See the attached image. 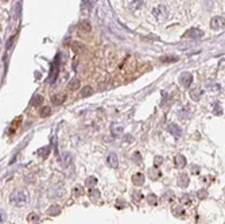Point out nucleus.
I'll list each match as a JSON object with an SVG mask.
<instances>
[{"mask_svg":"<svg viewBox=\"0 0 225 224\" xmlns=\"http://www.w3.org/2000/svg\"><path fill=\"white\" fill-rule=\"evenodd\" d=\"M96 184H97V178L96 177H89V178H86V181H85V185H86L88 188H94L96 186Z\"/></svg>","mask_w":225,"mask_h":224,"instance_id":"obj_25","label":"nucleus"},{"mask_svg":"<svg viewBox=\"0 0 225 224\" xmlns=\"http://www.w3.org/2000/svg\"><path fill=\"white\" fill-rule=\"evenodd\" d=\"M174 199H175V195H174V192H171V190H167L163 195V201H166V203H170V201H173Z\"/></svg>","mask_w":225,"mask_h":224,"instance_id":"obj_22","label":"nucleus"},{"mask_svg":"<svg viewBox=\"0 0 225 224\" xmlns=\"http://www.w3.org/2000/svg\"><path fill=\"white\" fill-rule=\"evenodd\" d=\"M132 197L135 199V201H139L140 199H143L142 193H140V192H138V190H136V192H133V193H132Z\"/></svg>","mask_w":225,"mask_h":224,"instance_id":"obj_35","label":"nucleus"},{"mask_svg":"<svg viewBox=\"0 0 225 224\" xmlns=\"http://www.w3.org/2000/svg\"><path fill=\"white\" fill-rule=\"evenodd\" d=\"M162 162H163V157H160V155H156L155 158H154V166H156V168H158V166H159V165H160Z\"/></svg>","mask_w":225,"mask_h":224,"instance_id":"obj_33","label":"nucleus"},{"mask_svg":"<svg viewBox=\"0 0 225 224\" xmlns=\"http://www.w3.org/2000/svg\"><path fill=\"white\" fill-rule=\"evenodd\" d=\"M213 114H214V115H221V114H222V109H221V107H217V105H216V107H214V111H213Z\"/></svg>","mask_w":225,"mask_h":224,"instance_id":"obj_38","label":"nucleus"},{"mask_svg":"<svg viewBox=\"0 0 225 224\" xmlns=\"http://www.w3.org/2000/svg\"><path fill=\"white\" fill-rule=\"evenodd\" d=\"M47 213L50 215V216H57V215L61 213V208L58 207V205H51V207L47 209Z\"/></svg>","mask_w":225,"mask_h":224,"instance_id":"obj_18","label":"nucleus"},{"mask_svg":"<svg viewBox=\"0 0 225 224\" xmlns=\"http://www.w3.org/2000/svg\"><path fill=\"white\" fill-rule=\"evenodd\" d=\"M173 215L175 217H183L186 215V211L182 207H175V208H173Z\"/></svg>","mask_w":225,"mask_h":224,"instance_id":"obj_17","label":"nucleus"},{"mask_svg":"<svg viewBox=\"0 0 225 224\" xmlns=\"http://www.w3.org/2000/svg\"><path fill=\"white\" fill-rule=\"evenodd\" d=\"M143 3H144V0H131L132 8H135V10H139V8H142V7H143Z\"/></svg>","mask_w":225,"mask_h":224,"instance_id":"obj_30","label":"nucleus"},{"mask_svg":"<svg viewBox=\"0 0 225 224\" xmlns=\"http://www.w3.org/2000/svg\"><path fill=\"white\" fill-rule=\"evenodd\" d=\"M148 176H150V178H152V180H158V178L162 177V173H160V170L154 166V168H151L150 170H148Z\"/></svg>","mask_w":225,"mask_h":224,"instance_id":"obj_13","label":"nucleus"},{"mask_svg":"<svg viewBox=\"0 0 225 224\" xmlns=\"http://www.w3.org/2000/svg\"><path fill=\"white\" fill-rule=\"evenodd\" d=\"M12 41H13V38H11V39H10V41H8V42H7V47H8V49H10V46H11V43H12Z\"/></svg>","mask_w":225,"mask_h":224,"instance_id":"obj_42","label":"nucleus"},{"mask_svg":"<svg viewBox=\"0 0 225 224\" xmlns=\"http://www.w3.org/2000/svg\"><path fill=\"white\" fill-rule=\"evenodd\" d=\"M197 195H198L200 199H206V196H208V192H206L205 189H202V190H200Z\"/></svg>","mask_w":225,"mask_h":224,"instance_id":"obj_37","label":"nucleus"},{"mask_svg":"<svg viewBox=\"0 0 225 224\" xmlns=\"http://www.w3.org/2000/svg\"><path fill=\"white\" fill-rule=\"evenodd\" d=\"M61 162H62V166L67 168L69 165H71V162H73V155H71L70 153H65L64 155H62Z\"/></svg>","mask_w":225,"mask_h":224,"instance_id":"obj_12","label":"nucleus"},{"mask_svg":"<svg viewBox=\"0 0 225 224\" xmlns=\"http://www.w3.org/2000/svg\"><path fill=\"white\" fill-rule=\"evenodd\" d=\"M167 131L171 134V135H174L175 138H179L182 135V128L178 126V124H175V123H171V124H169V127H167Z\"/></svg>","mask_w":225,"mask_h":224,"instance_id":"obj_6","label":"nucleus"},{"mask_svg":"<svg viewBox=\"0 0 225 224\" xmlns=\"http://www.w3.org/2000/svg\"><path fill=\"white\" fill-rule=\"evenodd\" d=\"M80 31H84V33H89L91 31V23L89 22H82V23L80 24Z\"/></svg>","mask_w":225,"mask_h":224,"instance_id":"obj_28","label":"nucleus"},{"mask_svg":"<svg viewBox=\"0 0 225 224\" xmlns=\"http://www.w3.org/2000/svg\"><path fill=\"white\" fill-rule=\"evenodd\" d=\"M39 115L42 116V118H46V116H50L51 115V108L50 107H42L39 111Z\"/></svg>","mask_w":225,"mask_h":224,"instance_id":"obj_24","label":"nucleus"},{"mask_svg":"<svg viewBox=\"0 0 225 224\" xmlns=\"http://www.w3.org/2000/svg\"><path fill=\"white\" fill-rule=\"evenodd\" d=\"M125 205H127V204H125L124 200H120V199H119L118 201H116V208H119V209H120V208H124Z\"/></svg>","mask_w":225,"mask_h":224,"instance_id":"obj_34","label":"nucleus"},{"mask_svg":"<svg viewBox=\"0 0 225 224\" xmlns=\"http://www.w3.org/2000/svg\"><path fill=\"white\" fill-rule=\"evenodd\" d=\"M179 83H181L182 87L185 88H189L193 83V76L191 73H189V72H183V73L179 76Z\"/></svg>","mask_w":225,"mask_h":224,"instance_id":"obj_4","label":"nucleus"},{"mask_svg":"<svg viewBox=\"0 0 225 224\" xmlns=\"http://www.w3.org/2000/svg\"><path fill=\"white\" fill-rule=\"evenodd\" d=\"M181 201H182L183 204H190V196H189V195H183Z\"/></svg>","mask_w":225,"mask_h":224,"instance_id":"obj_36","label":"nucleus"},{"mask_svg":"<svg viewBox=\"0 0 225 224\" xmlns=\"http://www.w3.org/2000/svg\"><path fill=\"white\" fill-rule=\"evenodd\" d=\"M191 173L193 174H198L200 173V168L197 166V165H193V166H191Z\"/></svg>","mask_w":225,"mask_h":224,"instance_id":"obj_39","label":"nucleus"},{"mask_svg":"<svg viewBox=\"0 0 225 224\" xmlns=\"http://www.w3.org/2000/svg\"><path fill=\"white\" fill-rule=\"evenodd\" d=\"M189 177H187V174H185V173H182V174H179L178 176V180H177V185L179 186V188H186L187 185H189Z\"/></svg>","mask_w":225,"mask_h":224,"instance_id":"obj_9","label":"nucleus"},{"mask_svg":"<svg viewBox=\"0 0 225 224\" xmlns=\"http://www.w3.org/2000/svg\"><path fill=\"white\" fill-rule=\"evenodd\" d=\"M225 26V18L222 16H214L212 20H210V27L213 30H221Z\"/></svg>","mask_w":225,"mask_h":224,"instance_id":"obj_5","label":"nucleus"},{"mask_svg":"<svg viewBox=\"0 0 225 224\" xmlns=\"http://www.w3.org/2000/svg\"><path fill=\"white\" fill-rule=\"evenodd\" d=\"M152 15H154L155 19L159 20V22L166 20V19H167V7H166V6L155 7L154 10H152Z\"/></svg>","mask_w":225,"mask_h":224,"instance_id":"obj_2","label":"nucleus"},{"mask_svg":"<svg viewBox=\"0 0 225 224\" xmlns=\"http://www.w3.org/2000/svg\"><path fill=\"white\" fill-rule=\"evenodd\" d=\"M65 100H66V95H65V93H58V95H54L51 97V101H53L54 105H61Z\"/></svg>","mask_w":225,"mask_h":224,"instance_id":"obj_11","label":"nucleus"},{"mask_svg":"<svg viewBox=\"0 0 225 224\" xmlns=\"http://www.w3.org/2000/svg\"><path fill=\"white\" fill-rule=\"evenodd\" d=\"M2 2H3V3H7V2H8V0H2Z\"/></svg>","mask_w":225,"mask_h":224,"instance_id":"obj_43","label":"nucleus"},{"mask_svg":"<svg viewBox=\"0 0 225 224\" xmlns=\"http://www.w3.org/2000/svg\"><path fill=\"white\" fill-rule=\"evenodd\" d=\"M183 37L185 38H191V39H200L204 37V31L197 29V27H193L190 30H187L185 34H183Z\"/></svg>","mask_w":225,"mask_h":224,"instance_id":"obj_3","label":"nucleus"},{"mask_svg":"<svg viewBox=\"0 0 225 224\" xmlns=\"http://www.w3.org/2000/svg\"><path fill=\"white\" fill-rule=\"evenodd\" d=\"M73 195H74V197H81L84 195V189H82V186H76L74 189H73Z\"/></svg>","mask_w":225,"mask_h":224,"instance_id":"obj_31","label":"nucleus"},{"mask_svg":"<svg viewBox=\"0 0 225 224\" xmlns=\"http://www.w3.org/2000/svg\"><path fill=\"white\" fill-rule=\"evenodd\" d=\"M124 141H125V142H131V141H132V136H129V135H127V136H125V138H124Z\"/></svg>","mask_w":225,"mask_h":224,"instance_id":"obj_41","label":"nucleus"},{"mask_svg":"<svg viewBox=\"0 0 225 224\" xmlns=\"http://www.w3.org/2000/svg\"><path fill=\"white\" fill-rule=\"evenodd\" d=\"M174 163L177 168L182 169V168L186 166V158L182 154H178V155H175V158H174Z\"/></svg>","mask_w":225,"mask_h":224,"instance_id":"obj_10","label":"nucleus"},{"mask_svg":"<svg viewBox=\"0 0 225 224\" xmlns=\"http://www.w3.org/2000/svg\"><path fill=\"white\" fill-rule=\"evenodd\" d=\"M49 154H50V146L42 147V149H39V150H38V155H40L42 158H46Z\"/></svg>","mask_w":225,"mask_h":224,"instance_id":"obj_21","label":"nucleus"},{"mask_svg":"<svg viewBox=\"0 0 225 224\" xmlns=\"http://www.w3.org/2000/svg\"><path fill=\"white\" fill-rule=\"evenodd\" d=\"M107 163L109 165V166L112 169H116L119 166V159H118V155H116L115 153H109L107 157Z\"/></svg>","mask_w":225,"mask_h":224,"instance_id":"obj_7","label":"nucleus"},{"mask_svg":"<svg viewBox=\"0 0 225 224\" xmlns=\"http://www.w3.org/2000/svg\"><path fill=\"white\" fill-rule=\"evenodd\" d=\"M43 103V96H40V95H35L33 97V100H31V105H34V107H39L40 104Z\"/></svg>","mask_w":225,"mask_h":224,"instance_id":"obj_20","label":"nucleus"},{"mask_svg":"<svg viewBox=\"0 0 225 224\" xmlns=\"http://www.w3.org/2000/svg\"><path fill=\"white\" fill-rule=\"evenodd\" d=\"M146 199H147V203L150 204V205H156V204H158V197H156L155 195H152V193L148 195Z\"/></svg>","mask_w":225,"mask_h":224,"instance_id":"obj_26","label":"nucleus"},{"mask_svg":"<svg viewBox=\"0 0 225 224\" xmlns=\"http://www.w3.org/2000/svg\"><path fill=\"white\" fill-rule=\"evenodd\" d=\"M178 116H179L181 119H183V120H185V119H190V118H191V111L189 109V108H183V109L179 111Z\"/></svg>","mask_w":225,"mask_h":224,"instance_id":"obj_16","label":"nucleus"},{"mask_svg":"<svg viewBox=\"0 0 225 224\" xmlns=\"http://www.w3.org/2000/svg\"><path fill=\"white\" fill-rule=\"evenodd\" d=\"M27 220L31 221V223H35V221L39 220V216H38L37 213H30L29 216H27Z\"/></svg>","mask_w":225,"mask_h":224,"instance_id":"obj_32","label":"nucleus"},{"mask_svg":"<svg viewBox=\"0 0 225 224\" xmlns=\"http://www.w3.org/2000/svg\"><path fill=\"white\" fill-rule=\"evenodd\" d=\"M160 60H162V62H166V64H170V62H177V61H178V57L167 56V57H162Z\"/></svg>","mask_w":225,"mask_h":224,"instance_id":"obj_29","label":"nucleus"},{"mask_svg":"<svg viewBox=\"0 0 225 224\" xmlns=\"http://www.w3.org/2000/svg\"><path fill=\"white\" fill-rule=\"evenodd\" d=\"M202 93H204V91H202V89L194 88V89H191V91H190V97H191L194 101H198L200 99H201V96H202Z\"/></svg>","mask_w":225,"mask_h":224,"instance_id":"obj_14","label":"nucleus"},{"mask_svg":"<svg viewBox=\"0 0 225 224\" xmlns=\"http://www.w3.org/2000/svg\"><path fill=\"white\" fill-rule=\"evenodd\" d=\"M92 93H93L92 87H84L82 91H81V97H88V96H91Z\"/></svg>","mask_w":225,"mask_h":224,"instance_id":"obj_27","label":"nucleus"},{"mask_svg":"<svg viewBox=\"0 0 225 224\" xmlns=\"http://www.w3.org/2000/svg\"><path fill=\"white\" fill-rule=\"evenodd\" d=\"M29 199H30V195L26 189H18L11 195L10 203L16 205V207H22V205L29 203Z\"/></svg>","mask_w":225,"mask_h":224,"instance_id":"obj_1","label":"nucleus"},{"mask_svg":"<svg viewBox=\"0 0 225 224\" xmlns=\"http://www.w3.org/2000/svg\"><path fill=\"white\" fill-rule=\"evenodd\" d=\"M111 132L115 134V135H120L123 132V126H120L118 123H112L111 124Z\"/></svg>","mask_w":225,"mask_h":224,"instance_id":"obj_15","label":"nucleus"},{"mask_svg":"<svg viewBox=\"0 0 225 224\" xmlns=\"http://www.w3.org/2000/svg\"><path fill=\"white\" fill-rule=\"evenodd\" d=\"M89 197H91L92 200H98L100 199V190L96 189V188H92V189H89Z\"/></svg>","mask_w":225,"mask_h":224,"instance_id":"obj_19","label":"nucleus"},{"mask_svg":"<svg viewBox=\"0 0 225 224\" xmlns=\"http://www.w3.org/2000/svg\"><path fill=\"white\" fill-rule=\"evenodd\" d=\"M133 159L136 161V162H140V159H142V155H140V153H138V151H136V153L133 154Z\"/></svg>","mask_w":225,"mask_h":224,"instance_id":"obj_40","label":"nucleus"},{"mask_svg":"<svg viewBox=\"0 0 225 224\" xmlns=\"http://www.w3.org/2000/svg\"><path fill=\"white\" fill-rule=\"evenodd\" d=\"M146 181V177L143 176V173H136L132 176V184L136 186H142Z\"/></svg>","mask_w":225,"mask_h":224,"instance_id":"obj_8","label":"nucleus"},{"mask_svg":"<svg viewBox=\"0 0 225 224\" xmlns=\"http://www.w3.org/2000/svg\"><path fill=\"white\" fill-rule=\"evenodd\" d=\"M78 87H80V80H77V78H73L69 83V85H67V88H69L70 91H76V89H78Z\"/></svg>","mask_w":225,"mask_h":224,"instance_id":"obj_23","label":"nucleus"}]
</instances>
